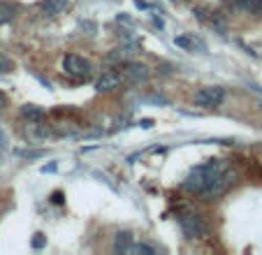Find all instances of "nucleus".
<instances>
[{"label": "nucleus", "instance_id": "obj_2", "mask_svg": "<svg viewBox=\"0 0 262 255\" xmlns=\"http://www.w3.org/2000/svg\"><path fill=\"white\" fill-rule=\"evenodd\" d=\"M63 72L68 77H72L74 81H86L93 74V65H91L89 58H84L79 54H68L63 58Z\"/></svg>", "mask_w": 262, "mask_h": 255}, {"label": "nucleus", "instance_id": "obj_10", "mask_svg": "<svg viewBox=\"0 0 262 255\" xmlns=\"http://www.w3.org/2000/svg\"><path fill=\"white\" fill-rule=\"evenodd\" d=\"M125 70H128V77L135 79V81H139V79H144L148 74V70L144 68L142 63H128V68Z\"/></svg>", "mask_w": 262, "mask_h": 255}, {"label": "nucleus", "instance_id": "obj_15", "mask_svg": "<svg viewBox=\"0 0 262 255\" xmlns=\"http://www.w3.org/2000/svg\"><path fill=\"white\" fill-rule=\"evenodd\" d=\"M5 104H7V95H5V93H3V91H0V109L5 107Z\"/></svg>", "mask_w": 262, "mask_h": 255}, {"label": "nucleus", "instance_id": "obj_9", "mask_svg": "<svg viewBox=\"0 0 262 255\" xmlns=\"http://www.w3.org/2000/svg\"><path fill=\"white\" fill-rule=\"evenodd\" d=\"M234 5L239 7V10L248 12V14H262V0H234Z\"/></svg>", "mask_w": 262, "mask_h": 255}, {"label": "nucleus", "instance_id": "obj_7", "mask_svg": "<svg viewBox=\"0 0 262 255\" xmlns=\"http://www.w3.org/2000/svg\"><path fill=\"white\" fill-rule=\"evenodd\" d=\"M177 45L183 47V49H188V51H195V54H200V51L204 49L202 39H198L195 35H179V37H177Z\"/></svg>", "mask_w": 262, "mask_h": 255}, {"label": "nucleus", "instance_id": "obj_13", "mask_svg": "<svg viewBox=\"0 0 262 255\" xmlns=\"http://www.w3.org/2000/svg\"><path fill=\"white\" fill-rule=\"evenodd\" d=\"M12 70H14V63H12V58H7L5 54H0V74H10Z\"/></svg>", "mask_w": 262, "mask_h": 255}, {"label": "nucleus", "instance_id": "obj_1", "mask_svg": "<svg viewBox=\"0 0 262 255\" xmlns=\"http://www.w3.org/2000/svg\"><path fill=\"white\" fill-rule=\"evenodd\" d=\"M232 183H234V174L228 169L225 160H211L195 167L190 177L186 179L183 188L202 197H218L223 193H228L232 188Z\"/></svg>", "mask_w": 262, "mask_h": 255}, {"label": "nucleus", "instance_id": "obj_3", "mask_svg": "<svg viewBox=\"0 0 262 255\" xmlns=\"http://www.w3.org/2000/svg\"><path fill=\"white\" fill-rule=\"evenodd\" d=\"M225 100V91L221 86H202L193 93V102L198 107H204V109H213Z\"/></svg>", "mask_w": 262, "mask_h": 255}, {"label": "nucleus", "instance_id": "obj_6", "mask_svg": "<svg viewBox=\"0 0 262 255\" xmlns=\"http://www.w3.org/2000/svg\"><path fill=\"white\" fill-rule=\"evenodd\" d=\"M133 241H135V235L128 230L119 232V235L114 237V250H119V253H130L133 250Z\"/></svg>", "mask_w": 262, "mask_h": 255}, {"label": "nucleus", "instance_id": "obj_11", "mask_svg": "<svg viewBox=\"0 0 262 255\" xmlns=\"http://www.w3.org/2000/svg\"><path fill=\"white\" fill-rule=\"evenodd\" d=\"M16 7L14 5H7V3H0V24H7V21L14 16Z\"/></svg>", "mask_w": 262, "mask_h": 255}, {"label": "nucleus", "instance_id": "obj_12", "mask_svg": "<svg viewBox=\"0 0 262 255\" xmlns=\"http://www.w3.org/2000/svg\"><path fill=\"white\" fill-rule=\"evenodd\" d=\"M24 116L33 118V121H37V118L45 116V112H42L40 107H35V104H26V107H24Z\"/></svg>", "mask_w": 262, "mask_h": 255}, {"label": "nucleus", "instance_id": "obj_5", "mask_svg": "<svg viewBox=\"0 0 262 255\" xmlns=\"http://www.w3.org/2000/svg\"><path fill=\"white\" fill-rule=\"evenodd\" d=\"M119 83H121V74L116 70H104L98 77V81H95V89H98V93H107V91L119 89Z\"/></svg>", "mask_w": 262, "mask_h": 255}, {"label": "nucleus", "instance_id": "obj_14", "mask_svg": "<svg viewBox=\"0 0 262 255\" xmlns=\"http://www.w3.org/2000/svg\"><path fill=\"white\" fill-rule=\"evenodd\" d=\"M33 246H45V239H42V235H35V239H33Z\"/></svg>", "mask_w": 262, "mask_h": 255}, {"label": "nucleus", "instance_id": "obj_4", "mask_svg": "<svg viewBox=\"0 0 262 255\" xmlns=\"http://www.w3.org/2000/svg\"><path fill=\"white\" fill-rule=\"evenodd\" d=\"M179 225H181L183 235L190 237V239H204V237L209 235L207 223H204V218L198 216V214H186V216H181L179 218Z\"/></svg>", "mask_w": 262, "mask_h": 255}, {"label": "nucleus", "instance_id": "obj_8", "mask_svg": "<svg viewBox=\"0 0 262 255\" xmlns=\"http://www.w3.org/2000/svg\"><path fill=\"white\" fill-rule=\"evenodd\" d=\"M65 7H68V0H42L40 3L42 14H47V16L58 14V12H63Z\"/></svg>", "mask_w": 262, "mask_h": 255}]
</instances>
